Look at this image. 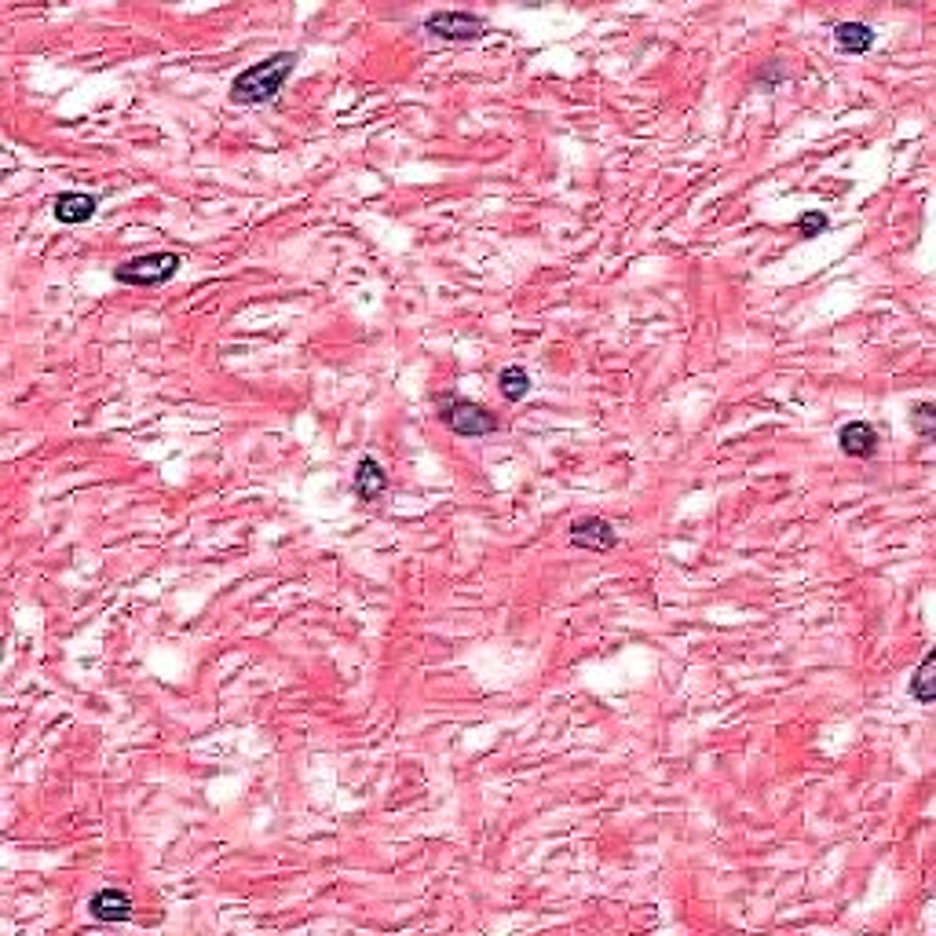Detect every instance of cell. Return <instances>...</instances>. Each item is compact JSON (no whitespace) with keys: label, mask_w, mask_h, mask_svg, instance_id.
<instances>
[{"label":"cell","mask_w":936,"mask_h":936,"mask_svg":"<svg viewBox=\"0 0 936 936\" xmlns=\"http://www.w3.org/2000/svg\"><path fill=\"white\" fill-rule=\"evenodd\" d=\"M297 52H275L264 63L245 66L242 74L231 81V103L238 107H260V103H271V99L286 88V81L297 70Z\"/></svg>","instance_id":"obj_1"},{"label":"cell","mask_w":936,"mask_h":936,"mask_svg":"<svg viewBox=\"0 0 936 936\" xmlns=\"http://www.w3.org/2000/svg\"><path fill=\"white\" fill-rule=\"evenodd\" d=\"M436 417L450 428V432H454V436H461V439L494 436V432L501 428V421H498V414H494V410L472 403V399H461L458 392H443V395H439V399H436Z\"/></svg>","instance_id":"obj_2"},{"label":"cell","mask_w":936,"mask_h":936,"mask_svg":"<svg viewBox=\"0 0 936 936\" xmlns=\"http://www.w3.org/2000/svg\"><path fill=\"white\" fill-rule=\"evenodd\" d=\"M183 256L180 253H143V256H132V260H125V264L114 267V282H121V286H136V289H150V286H165L169 278H176V271H180Z\"/></svg>","instance_id":"obj_3"},{"label":"cell","mask_w":936,"mask_h":936,"mask_svg":"<svg viewBox=\"0 0 936 936\" xmlns=\"http://www.w3.org/2000/svg\"><path fill=\"white\" fill-rule=\"evenodd\" d=\"M425 30L447 44H468L490 33L487 19L476 15V11H432L425 19Z\"/></svg>","instance_id":"obj_4"},{"label":"cell","mask_w":936,"mask_h":936,"mask_svg":"<svg viewBox=\"0 0 936 936\" xmlns=\"http://www.w3.org/2000/svg\"><path fill=\"white\" fill-rule=\"evenodd\" d=\"M567 542L575 549H589V553H611L618 545V531L615 523L604 520V516H582V520L571 523Z\"/></svg>","instance_id":"obj_5"},{"label":"cell","mask_w":936,"mask_h":936,"mask_svg":"<svg viewBox=\"0 0 936 936\" xmlns=\"http://www.w3.org/2000/svg\"><path fill=\"white\" fill-rule=\"evenodd\" d=\"M88 915L96 918V922H103V926H110V922H128V918H132V896H128L125 889H117V885H103V889H96L92 900H88Z\"/></svg>","instance_id":"obj_6"},{"label":"cell","mask_w":936,"mask_h":936,"mask_svg":"<svg viewBox=\"0 0 936 936\" xmlns=\"http://www.w3.org/2000/svg\"><path fill=\"white\" fill-rule=\"evenodd\" d=\"M96 205H99L96 198L85 191H63L52 198V213L59 224L77 227V224H88V220L96 216Z\"/></svg>","instance_id":"obj_7"},{"label":"cell","mask_w":936,"mask_h":936,"mask_svg":"<svg viewBox=\"0 0 936 936\" xmlns=\"http://www.w3.org/2000/svg\"><path fill=\"white\" fill-rule=\"evenodd\" d=\"M838 447L841 454L849 458H874L878 454V432L867 421H849V425L838 432Z\"/></svg>","instance_id":"obj_8"},{"label":"cell","mask_w":936,"mask_h":936,"mask_svg":"<svg viewBox=\"0 0 936 936\" xmlns=\"http://www.w3.org/2000/svg\"><path fill=\"white\" fill-rule=\"evenodd\" d=\"M351 490L359 494L362 501H377L388 490V472H384V465L377 458H359V468H355V476H351Z\"/></svg>","instance_id":"obj_9"},{"label":"cell","mask_w":936,"mask_h":936,"mask_svg":"<svg viewBox=\"0 0 936 936\" xmlns=\"http://www.w3.org/2000/svg\"><path fill=\"white\" fill-rule=\"evenodd\" d=\"M874 41H878V33H874L867 22H838V26H834V44H838L841 52L867 55L874 48Z\"/></svg>","instance_id":"obj_10"},{"label":"cell","mask_w":936,"mask_h":936,"mask_svg":"<svg viewBox=\"0 0 936 936\" xmlns=\"http://www.w3.org/2000/svg\"><path fill=\"white\" fill-rule=\"evenodd\" d=\"M933 681H936V651L929 648V651H926V659H922V666H918L915 677H911V695H915V699L922 702V706H933V702H936Z\"/></svg>","instance_id":"obj_11"},{"label":"cell","mask_w":936,"mask_h":936,"mask_svg":"<svg viewBox=\"0 0 936 936\" xmlns=\"http://www.w3.org/2000/svg\"><path fill=\"white\" fill-rule=\"evenodd\" d=\"M498 388L509 403H520V399H527V392H531V373L523 370V366H505V370L498 373Z\"/></svg>","instance_id":"obj_12"},{"label":"cell","mask_w":936,"mask_h":936,"mask_svg":"<svg viewBox=\"0 0 936 936\" xmlns=\"http://www.w3.org/2000/svg\"><path fill=\"white\" fill-rule=\"evenodd\" d=\"M911 425H915V432L922 439H936V406L933 403H918L915 410H911Z\"/></svg>","instance_id":"obj_13"},{"label":"cell","mask_w":936,"mask_h":936,"mask_svg":"<svg viewBox=\"0 0 936 936\" xmlns=\"http://www.w3.org/2000/svg\"><path fill=\"white\" fill-rule=\"evenodd\" d=\"M830 227V216L819 213V209H809V213L798 216V234L801 238H816V234H823Z\"/></svg>","instance_id":"obj_14"},{"label":"cell","mask_w":936,"mask_h":936,"mask_svg":"<svg viewBox=\"0 0 936 936\" xmlns=\"http://www.w3.org/2000/svg\"><path fill=\"white\" fill-rule=\"evenodd\" d=\"M783 77H787L783 63H779V59H772V63H768L765 70H761V77H757V81H761V88H765V92H772V88H776L779 81H783Z\"/></svg>","instance_id":"obj_15"}]
</instances>
